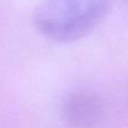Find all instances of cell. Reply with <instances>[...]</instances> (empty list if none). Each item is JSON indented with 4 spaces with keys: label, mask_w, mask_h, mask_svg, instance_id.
Returning <instances> with one entry per match:
<instances>
[{
    "label": "cell",
    "mask_w": 128,
    "mask_h": 128,
    "mask_svg": "<svg viewBox=\"0 0 128 128\" xmlns=\"http://www.w3.org/2000/svg\"><path fill=\"white\" fill-rule=\"evenodd\" d=\"M114 0H42L34 24L46 38L72 43L89 35L109 14Z\"/></svg>",
    "instance_id": "6da1fadb"
},
{
    "label": "cell",
    "mask_w": 128,
    "mask_h": 128,
    "mask_svg": "<svg viewBox=\"0 0 128 128\" xmlns=\"http://www.w3.org/2000/svg\"><path fill=\"white\" fill-rule=\"evenodd\" d=\"M61 118L68 128H96L104 118V106L94 93L74 91L62 101Z\"/></svg>",
    "instance_id": "7a4b0ae2"
}]
</instances>
